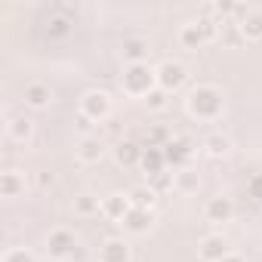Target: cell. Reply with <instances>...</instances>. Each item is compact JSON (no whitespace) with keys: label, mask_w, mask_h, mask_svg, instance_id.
Listing matches in <instances>:
<instances>
[{"label":"cell","mask_w":262,"mask_h":262,"mask_svg":"<svg viewBox=\"0 0 262 262\" xmlns=\"http://www.w3.org/2000/svg\"><path fill=\"white\" fill-rule=\"evenodd\" d=\"M155 83H158V71H151L148 62L129 65V68L123 71V90L133 93V96H148V93L155 90Z\"/></svg>","instance_id":"cell-1"},{"label":"cell","mask_w":262,"mask_h":262,"mask_svg":"<svg viewBox=\"0 0 262 262\" xmlns=\"http://www.w3.org/2000/svg\"><path fill=\"white\" fill-rule=\"evenodd\" d=\"M188 111L198 117H216L222 111V93L216 86H198L188 96Z\"/></svg>","instance_id":"cell-2"},{"label":"cell","mask_w":262,"mask_h":262,"mask_svg":"<svg viewBox=\"0 0 262 262\" xmlns=\"http://www.w3.org/2000/svg\"><path fill=\"white\" fill-rule=\"evenodd\" d=\"M108 111H111V99H108L105 93L93 90V93L83 96V117H86V120H102Z\"/></svg>","instance_id":"cell-3"},{"label":"cell","mask_w":262,"mask_h":262,"mask_svg":"<svg viewBox=\"0 0 262 262\" xmlns=\"http://www.w3.org/2000/svg\"><path fill=\"white\" fill-rule=\"evenodd\" d=\"M182 80H185V68L179 65V62H164L161 68H158V86L161 90H176V86H182Z\"/></svg>","instance_id":"cell-4"},{"label":"cell","mask_w":262,"mask_h":262,"mask_svg":"<svg viewBox=\"0 0 262 262\" xmlns=\"http://www.w3.org/2000/svg\"><path fill=\"white\" fill-rule=\"evenodd\" d=\"M164 158H167L170 167H185V164L191 161V145H188V139H170V142L164 145Z\"/></svg>","instance_id":"cell-5"},{"label":"cell","mask_w":262,"mask_h":262,"mask_svg":"<svg viewBox=\"0 0 262 262\" xmlns=\"http://www.w3.org/2000/svg\"><path fill=\"white\" fill-rule=\"evenodd\" d=\"M50 256H74V234L71 231H53L50 234V244H47Z\"/></svg>","instance_id":"cell-6"},{"label":"cell","mask_w":262,"mask_h":262,"mask_svg":"<svg viewBox=\"0 0 262 262\" xmlns=\"http://www.w3.org/2000/svg\"><path fill=\"white\" fill-rule=\"evenodd\" d=\"M139 167L148 173V179L158 176V173H164V167H167L164 148H142V161H139Z\"/></svg>","instance_id":"cell-7"},{"label":"cell","mask_w":262,"mask_h":262,"mask_svg":"<svg viewBox=\"0 0 262 262\" xmlns=\"http://www.w3.org/2000/svg\"><path fill=\"white\" fill-rule=\"evenodd\" d=\"M148 40H142V37H129V40H123V56L129 59V65H142L145 59H148Z\"/></svg>","instance_id":"cell-8"},{"label":"cell","mask_w":262,"mask_h":262,"mask_svg":"<svg viewBox=\"0 0 262 262\" xmlns=\"http://www.w3.org/2000/svg\"><path fill=\"white\" fill-rule=\"evenodd\" d=\"M114 161H117L120 167H136V164L142 161V148H139L136 142H117Z\"/></svg>","instance_id":"cell-9"},{"label":"cell","mask_w":262,"mask_h":262,"mask_svg":"<svg viewBox=\"0 0 262 262\" xmlns=\"http://www.w3.org/2000/svg\"><path fill=\"white\" fill-rule=\"evenodd\" d=\"M207 216H210V222H228L234 216V204L228 198H213L207 204Z\"/></svg>","instance_id":"cell-10"},{"label":"cell","mask_w":262,"mask_h":262,"mask_svg":"<svg viewBox=\"0 0 262 262\" xmlns=\"http://www.w3.org/2000/svg\"><path fill=\"white\" fill-rule=\"evenodd\" d=\"M201 256H204L207 262H222V259L228 256V244H225L222 237H207V241L201 244Z\"/></svg>","instance_id":"cell-11"},{"label":"cell","mask_w":262,"mask_h":262,"mask_svg":"<svg viewBox=\"0 0 262 262\" xmlns=\"http://www.w3.org/2000/svg\"><path fill=\"white\" fill-rule=\"evenodd\" d=\"M126 259H129V247L123 241L111 237L102 244V262H126Z\"/></svg>","instance_id":"cell-12"},{"label":"cell","mask_w":262,"mask_h":262,"mask_svg":"<svg viewBox=\"0 0 262 262\" xmlns=\"http://www.w3.org/2000/svg\"><path fill=\"white\" fill-rule=\"evenodd\" d=\"M129 210H133V204H129L126 198H120V194H111V198H105V204H102V213H105L108 219H123Z\"/></svg>","instance_id":"cell-13"},{"label":"cell","mask_w":262,"mask_h":262,"mask_svg":"<svg viewBox=\"0 0 262 262\" xmlns=\"http://www.w3.org/2000/svg\"><path fill=\"white\" fill-rule=\"evenodd\" d=\"M123 225L129 228V231H145L148 225H151V213L148 210H139V207H133V210H129L126 216H123Z\"/></svg>","instance_id":"cell-14"},{"label":"cell","mask_w":262,"mask_h":262,"mask_svg":"<svg viewBox=\"0 0 262 262\" xmlns=\"http://www.w3.org/2000/svg\"><path fill=\"white\" fill-rule=\"evenodd\" d=\"M237 25H241L244 40H259L262 37V13H247V19L237 22Z\"/></svg>","instance_id":"cell-15"},{"label":"cell","mask_w":262,"mask_h":262,"mask_svg":"<svg viewBox=\"0 0 262 262\" xmlns=\"http://www.w3.org/2000/svg\"><path fill=\"white\" fill-rule=\"evenodd\" d=\"M25 102L34 105V108H43V105L50 102V90H47L43 83H28V86H25Z\"/></svg>","instance_id":"cell-16"},{"label":"cell","mask_w":262,"mask_h":262,"mask_svg":"<svg viewBox=\"0 0 262 262\" xmlns=\"http://www.w3.org/2000/svg\"><path fill=\"white\" fill-rule=\"evenodd\" d=\"M71 25H74V19H71V16H50L47 31H50V37H65V34L71 31Z\"/></svg>","instance_id":"cell-17"},{"label":"cell","mask_w":262,"mask_h":262,"mask_svg":"<svg viewBox=\"0 0 262 262\" xmlns=\"http://www.w3.org/2000/svg\"><path fill=\"white\" fill-rule=\"evenodd\" d=\"M179 37H182V47H188V50H198V47L207 40V37H204V31H201V25H185Z\"/></svg>","instance_id":"cell-18"},{"label":"cell","mask_w":262,"mask_h":262,"mask_svg":"<svg viewBox=\"0 0 262 262\" xmlns=\"http://www.w3.org/2000/svg\"><path fill=\"white\" fill-rule=\"evenodd\" d=\"M170 142V133L164 126H151V129H145V148H164Z\"/></svg>","instance_id":"cell-19"},{"label":"cell","mask_w":262,"mask_h":262,"mask_svg":"<svg viewBox=\"0 0 262 262\" xmlns=\"http://www.w3.org/2000/svg\"><path fill=\"white\" fill-rule=\"evenodd\" d=\"M129 204L139 207V210H148V207L155 204V191H151V188H136L133 194H129Z\"/></svg>","instance_id":"cell-20"},{"label":"cell","mask_w":262,"mask_h":262,"mask_svg":"<svg viewBox=\"0 0 262 262\" xmlns=\"http://www.w3.org/2000/svg\"><path fill=\"white\" fill-rule=\"evenodd\" d=\"M80 158H83V161H99V158H102L99 139H83V142H80Z\"/></svg>","instance_id":"cell-21"},{"label":"cell","mask_w":262,"mask_h":262,"mask_svg":"<svg viewBox=\"0 0 262 262\" xmlns=\"http://www.w3.org/2000/svg\"><path fill=\"white\" fill-rule=\"evenodd\" d=\"M0 191H4V198H16V191H19V176H16V173H4Z\"/></svg>","instance_id":"cell-22"},{"label":"cell","mask_w":262,"mask_h":262,"mask_svg":"<svg viewBox=\"0 0 262 262\" xmlns=\"http://www.w3.org/2000/svg\"><path fill=\"white\" fill-rule=\"evenodd\" d=\"M170 185H173V176H170V173H158V176L148 179V188H151L155 194H158V191H167Z\"/></svg>","instance_id":"cell-23"},{"label":"cell","mask_w":262,"mask_h":262,"mask_svg":"<svg viewBox=\"0 0 262 262\" xmlns=\"http://www.w3.org/2000/svg\"><path fill=\"white\" fill-rule=\"evenodd\" d=\"M145 102H148V108H164V105H167V90L155 86V90L145 96Z\"/></svg>","instance_id":"cell-24"},{"label":"cell","mask_w":262,"mask_h":262,"mask_svg":"<svg viewBox=\"0 0 262 262\" xmlns=\"http://www.w3.org/2000/svg\"><path fill=\"white\" fill-rule=\"evenodd\" d=\"M207 151L210 155H225L228 151V139L225 136H210L207 139Z\"/></svg>","instance_id":"cell-25"},{"label":"cell","mask_w":262,"mask_h":262,"mask_svg":"<svg viewBox=\"0 0 262 262\" xmlns=\"http://www.w3.org/2000/svg\"><path fill=\"white\" fill-rule=\"evenodd\" d=\"M247 188H250V198H253V201H262V173H256Z\"/></svg>","instance_id":"cell-26"},{"label":"cell","mask_w":262,"mask_h":262,"mask_svg":"<svg viewBox=\"0 0 262 262\" xmlns=\"http://www.w3.org/2000/svg\"><path fill=\"white\" fill-rule=\"evenodd\" d=\"M77 213H83V216H86V213H99V204H96L93 198H80V201H77Z\"/></svg>","instance_id":"cell-27"},{"label":"cell","mask_w":262,"mask_h":262,"mask_svg":"<svg viewBox=\"0 0 262 262\" xmlns=\"http://www.w3.org/2000/svg\"><path fill=\"white\" fill-rule=\"evenodd\" d=\"M4 262H34V256H31V253H25V250H13Z\"/></svg>","instance_id":"cell-28"},{"label":"cell","mask_w":262,"mask_h":262,"mask_svg":"<svg viewBox=\"0 0 262 262\" xmlns=\"http://www.w3.org/2000/svg\"><path fill=\"white\" fill-rule=\"evenodd\" d=\"M28 129H31V123H28V120H16L13 133H16V136H28Z\"/></svg>","instance_id":"cell-29"},{"label":"cell","mask_w":262,"mask_h":262,"mask_svg":"<svg viewBox=\"0 0 262 262\" xmlns=\"http://www.w3.org/2000/svg\"><path fill=\"white\" fill-rule=\"evenodd\" d=\"M179 182H182V185H185V188H194V185H198V179H194V176H182V179H179Z\"/></svg>","instance_id":"cell-30"},{"label":"cell","mask_w":262,"mask_h":262,"mask_svg":"<svg viewBox=\"0 0 262 262\" xmlns=\"http://www.w3.org/2000/svg\"><path fill=\"white\" fill-rule=\"evenodd\" d=\"M222 262H244V259H241V256H225Z\"/></svg>","instance_id":"cell-31"}]
</instances>
